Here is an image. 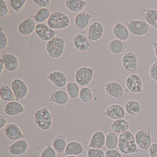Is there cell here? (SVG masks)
Segmentation results:
<instances>
[{
    "instance_id": "cell-1",
    "label": "cell",
    "mask_w": 157,
    "mask_h": 157,
    "mask_svg": "<svg viewBox=\"0 0 157 157\" xmlns=\"http://www.w3.org/2000/svg\"><path fill=\"white\" fill-rule=\"evenodd\" d=\"M118 147L119 151L125 155L134 154L140 151L136 143L135 136L129 130L119 136Z\"/></svg>"
},
{
    "instance_id": "cell-2",
    "label": "cell",
    "mask_w": 157,
    "mask_h": 157,
    "mask_svg": "<svg viewBox=\"0 0 157 157\" xmlns=\"http://www.w3.org/2000/svg\"><path fill=\"white\" fill-rule=\"evenodd\" d=\"M36 126L43 131L49 130L53 123V118L49 109L43 107L38 109L34 116Z\"/></svg>"
},
{
    "instance_id": "cell-3",
    "label": "cell",
    "mask_w": 157,
    "mask_h": 157,
    "mask_svg": "<svg viewBox=\"0 0 157 157\" xmlns=\"http://www.w3.org/2000/svg\"><path fill=\"white\" fill-rule=\"evenodd\" d=\"M47 22L50 27L56 31L67 29L71 24L68 15L61 11L52 12Z\"/></svg>"
},
{
    "instance_id": "cell-4",
    "label": "cell",
    "mask_w": 157,
    "mask_h": 157,
    "mask_svg": "<svg viewBox=\"0 0 157 157\" xmlns=\"http://www.w3.org/2000/svg\"><path fill=\"white\" fill-rule=\"evenodd\" d=\"M65 47V40L64 38L56 36L47 43L46 51L50 57L54 59H57L64 54Z\"/></svg>"
},
{
    "instance_id": "cell-5",
    "label": "cell",
    "mask_w": 157,
    "mask_h": 157,
    "mask_svg": "<svg viewBox=\"0 0 157 157\" xmlns=\"http://www.w3.org/2000/svg\"><path fill=\"white\" fill-rule=\"evenodd\" d=\"M95 69L93 67L82 66L75 71L74 78L79 86L86 87L89 85L93 80L95 73Z\"/></svg>"
},
{
    "instance_id": "cell-6",
    "label": "cell",
    "mask_w": 157,
    "mask_h": 157,
    "mask_svg": "<svg viewBox=\"0 0 157 157\" xmlns=\"http://www.w3.org/2000/svg\"><path fill=\"white\" fill-rule=\"evenodd\" d=\"M127 27L129 33L136 37L145 36L150 31L149 24L143 20H129L127 22Z\"/></svg>"
},
{
    "instance_id": "cell-7",
    "label": "cell",
    "mask_w": 157,
    "mask_h": 157,
    "mask_svg": "<svg viewBox=\"0 0 157 157\" xmlns=\"http://www.w3.org/2000/svg\"><path fill=\"white\" fill-rule=\"evenodd\" d=\"M14 93L15 100L20 101L25 99L29 95V88L25 82L20 78H15L11 82V86Z\"/></svg>"
},
{
    "instance_id": "cell-8",
    "label": "cell",
    "mask_w": 157,
    "mask_h": 157,
    "mask_svg": "<svg viewBox=\"0 0 157 157\" xmlns=\"http://www.w3.org/2000/svg\"><path fill=\"white\" fill-rule=\"evenodd\" d=\"M134 136L136 145L140 150H149L152 143V138L148 129H140L136 132Z\"/></svg>"
},
{
    "instance_id": "cell-9",
    "label": "cell",
    "mask_w": 157,
    "mask_h": 157,
    "mask_svg": "<svg viewBox=\"0 0 157 157\" xmlns=\"http://www.w3.org/2000/svg\"><path fill=\"white\" fill-rule=\"evenodd\" d=\"M125 86L131 93L141 94L144 91L143 80L136 73H132L127 76L125 79Z\"/></svg>"
},
{
    "instance_id": "cell-10",
    "label": "cell",
    "mask_w": 157,
    "mask_h": 157,
    "mask_svg": "<svg viewBox=\"0 0 157 157\" xmlns=\"http://www.w3.org/2000/svg\"><path fill=\"white\" fill-rule=\"evenodd\" d=\"M35 34L43 42H49L57 34V31L51 29L45 23L38 24L36 26Z\"/></svg>"
},
{
    "instance_id": "cell-11",
    "label": "cell",
    "mask_w": 157,
    "mask_h": 157,
    "mask_svg": "<svg viewBox=\"0 0 157 157\" xmlns=\"http://www.w3.org/2000/svg\"><path fill=\"white\" fill-rule=\"evenodd\" d=\"M121 63L125 70L130 73L134 72L138 67V57L136 53L132 51L127 52L122 57Z\"/></svg>"
},
{
    "instance_id": "cell-12",
    "label": "cell",
    "mask_w": 157,
    "mask_h": 157,
    "mask_svg": "<svg viewBox=\"0 0 157 157\" xmlns=\"http://www.w3.org/2000/svg\"><path fill=\"white\" fill-rule=\"evenodd\" d=\"M104 34V27L99 22H92L87 31V38L89 41L97 42L101 40Z\"/></svg>"
},
{
    "instance_id": "cell-13",
    "label": "cell",
    "mask_w": 157,
    "mask_h": 157,
    "mask_svg": "<svg viewBox=\"0 0 157 157\" xmlns=\"http://www.w3.org/2000/svg\"><path fill=\"white\" fill-rule=\"evenodd\" d=\"M126 112L125 108L120 104H112L108 106L105 111L104 115L113 120L124 119L125 117Z\"/></svg>"
},
{
    "instance_id": "cell-14",
    "label": "cell",
    "mask_w": 157,
    "mask_h": 157,
    "mask_svg": "<svg viewBox=\"0 0 157 157\" xmlns=\"http://www.w3.org/2000/svg\"><path fill=\"white\" fill-rule=\"evenodd\" d=\"M4 132L8 139L12 141L21 139L25 136L21 129L14 123H8L4 128Z\"/></svg>"
},
{
    "instance_id": "cell-15",
    "label": "cell",
    "mask_w": 157,
    "mask_h": 157,
    "mask_svg": "<svg viewBox=\"0 0 157 157\" xmlns=\"http://www.w3.org/2000/svg\"><path fill=\"white\" fill-rule=\"evenodd\" d=\"M29 144L27 141L21 139L14 141L7 147L8 152L14 156H20L24 154L29 150Z\"/></svg>"
},
{
    "instance_id": "cell-16",
    "label": "cell",
    "mask_w": 157,
    "mask_h": 157,
    "mask_svg": "<svg viewBox=\"0 0 157 157\" xmlns=\"http://www.w3.org/2000/svg\"><path fill=\"white\" fill-rule=\"evenodd\" d=\"M36 25L33 17H29L20 22L18 26V31L22 36H29L35 33Z\"/></svg>"
},
{
    "instance_id": "cell-17",
    "label": "cell",
    "mask_w": 157,
    "mask_h": 157,
    "mask_svg": "<svg viewBox=\"0 0 157 157\" xmlns=\"http://www.w3.org/2000/svg\"><path fill=\"white\" fill-rule=\"evenodd\" d=\"M104 89L108 96L118 99H121L124 95V88L118 82H108L105 85Z\"/></svg>"
},
{
    "instance_id": "cell-18",
    "label": "cell",
    "mask_w": 157,
    "mask_h": 157,
    "mask_svg": "<svg viewBox=\"0 0 157 157\" xmlns=\"http://www.w3.org/2000/svg\"><path fill=\"white\" fill-rule=\"evenodd\" d=\"M5 65V69L10 73L17 71L20 67V61L18 57L13 53H5L1 55Z\"/></svg>"
},
{
    "instance_id": "cell-19",
    "label": "cell",
    "mask_w": 157,
    "mask_h": 157,
    "mask_svg": "<svg viewBox=\"0 0 157 157\" xmlns=\"http://www.w3.org/2000/svg\"><path fill=\"white\" fill-rule=\"evenodd\" d=\"M50 82L58 88H63L68 83L67 77L64 72L61 71H51L47 76Z\"/></svg>"
},
{
    "instance_id": "cell-20",
    "label": "cell",
    "mask_w": 157,
    "mask_h": 157,
    "mask_svg": "<svg viewBox=\"0 0 157 157\" xmlns=\"http://www.w3.org/2000/svg\"><path fill=\"white\" fill-rule=\"evenodd\" d=\"M4 112L8 116H17L23 114L25 111V107L19 101L14 100L10 102L5 105Z\"/></svg>"
},
{
    "instance_id": "cell-21",
    "label": "cell",
    "mask_w": 157,
    "mask_h": 157,
    "mask_svg": "<svg viewBox=\"0 0 157 157\" xmlns=\"http://www.w3.org/2000/svg\"><path fill=\"white\" fill-rule=\"evenodd\" d=\"M73 45L80 52H86L91 49V44L87 37L82 33H78L73 38Z\"/></svg>"
},
{
    "instance_id": "cell-22",
    "label": "cell",
    "mask_w": 157,
    "mask_h": 157,
    "mask_svg": "<svg viewBox=\"0 0 157 157\" xmlns=\"http://www.w3.org/2000/svg\"><path fill=\"white\" fill-rule=\"evenodd\" d=\"M105 139L106 135L104 132L97 131L91 136L88 147L89 148L102 149L105 145Z\"/></svg>"
},
{
    "instance_id": "cell-23",
    "label": "cell",
    "mask_w": 157,
    "mask_h": 157,
    "mask_svg": "<svg viewBox=\"0 0 157 157\" xmlns=\"http://www.w3.org/2000/svg\"><path fill=\"white\" fill-rule=\"evenodd\" d=\"M70 97L64 90H57L50 95L48 98L50 102H52L58 105H65L70 101Z\"/></svg>"
},
{
    "instance_id": "cell-24",
    "label": "cell",
    "mask_w": 157,
    "mask_h": 157,
    "mask_svg": "<svg viewBox=\"0 0 157 157\" xmlns=\"http://www.w3.org/2000/svg\"><path fill=\"white\" fill-rule=\"evenodd\" d=\"M93 17V15L88 13L81 12L75 15L74 20V25L78 30H84L88 27Z\"/></svg>"
},
{
    "instance_id": "cell-25",
    "label": "cell",
    "mask_w": 157,
    "mask_h": 157,
    "mask_svg": "<svg viewBox=\"0 0 157 157\" xmlns=\"http://www.w3.org/2000/svg\"><path fill=\"white\" fill-rule=\"evenodd\" d=\"M113 33L115 38L123 42L128 40L130 36L127 26L122 22H117L115 24L113 29Z\"/></svg>"
},
{
    "instance_id": "cell-26",
    "label": "cell",
    "mask_w": 157,
    "mask_h": 157,
    "mask_svg": "<svg viewBox=\"0 0 157 157\" xmlns=\"http://www.w3.org/2000/svg\"><path fill=\"white\" fill-rule=\"evenodd\" d=\"M108 49L112 54H120L125 53L128 49V46L125 42L115 38L108 44Z\"/></svg>"
},
{
    "instance_id": "cell-27",
    "label": "cell",
    "mask_w": 157,
    "mask_h": 157,
    "mask_svg": "<svg viewBox=\"0 0 157 157\" xmlns=\"http://www.w3.org/2000/svg\"><path fill=\"white\" fill-rule=\"evenodd\" d=\"M88 4L86 1L84 0H67L65 2L66 8L72 13H79L82 12Z\"/></svg>"
},
{
    "instance_id": "cell-28",
    "label": "cell",
    "mask_w": 157,
    "mask_h": 157,
    "mask_svg": "<svg viewBox=\"0 0 157 157\" xmlns=\"http://www.w3.org/2000/svg\"><path fill=\"white\" fill-rule=\"evenodd\" d=\"M84 151V148L81 143L76 141H72L67 143L65 151V155H82Z\"/></svg>"
},
{
    "instance_id": "cell-29",
    "label": "cell",
    "mask_w": 157,
    "mask_h": 157,
    "mask_svg": "<svg viewBox=\"0 0 157 157\" xmlns=\"http://www.w3.org/2000/svg\"><path fill=\"white\" fill-rule=\"evenodd\" d=\"M124 108L125 112L128 114L136 117L140 116L142 111L141 106L140 102L134 99L128 100L125 104Z\"/></svg>"
},
{
    "instance_id": "cell-30",
    "label": "cell",
    "mask_w": 157,
    "mask_h": 157,
    "mask_svg": "<svg viewBox=\"0 0 157 157\" xmlns=\"http://www.w3.org/2000/svg\"><path fill=\"white\" fill-rule=\"evenodd\" d=\"M129 128L130 124L129 122L124 118L115 120L113 122L111 126V129L113 132L120 134L128 131Z\"/></svg>"
},
{
    "instance_id": "cell-31",
    "label": "cell",
    "mask_w": 157,
    "mask_h": 157,
    "mask_svg": "<svg viewBox=\"0 0 157 157\" xmlns=\"http://www.w3.org/2000/svg\"><path fill=\"white\" fill-rule=\"evenodd\" d=\"M142 14L149 26L157 29V10L155 9H146L142 11Z\"/></svg>"
},
{
    "instance_id": "cell-32",
    "label": "cell",
    "mask_w": 157,
    "mask_h": 157,
    "mask_svg": "<svg viewBox=\"0 0 157 157\" xmlns=\"http://www.w3.org/2000/svg\"><path fill=\"white\" fill-rule=\"evenodd\" d=\"M67 145V143L66 141V137L65 136L61 134L55 137L52 143V147L59 154L64 152Z\"/></svg>"
},
{
    "instance_id": "cell-33",
    "label": "cell",
    "mask_w": 157,
    "mask_h": 157,
    "mask_svg": "<svg viewBox=\"0 0 157 157\" xmlns=\"http://www.w3.org/2000/svg\"><path fill=\"white\" fill-rule=\"evenodd\" d=\"M51 14V13L48 8H41L36 12V14L33 16V18L37 24H42L47 22Z\"/></svg>"
},
{
    "instance_id": "cell-34",
    "label": "cell",
    "mask_w": 157,
    "mask_h": 157,
    "mask_svg": "<svg viewBox=\"0 0 157 157\" xmlns=\"http://www.w3.org/2000/svg\"><path fill=\"white\" fill-rule=\"evenodd\" d=\"M0 96L1 100L10 102L15 100L14 93L11 87L8 85H2L0 87Z\"/></svg>"
},
{
    "instance_id": "cell-35",
    "label": "cell",
    "mask_w": 157,
    "mask_h": 157,
    "mask_svg": "<svg viewBox=\"0 0 157 157\" xmlns=\"http://www.w3.org/2000/svg\"><path fill=\"white\" fill-rule=\"evenodd\" d=\"M80 89L78 84L74 81L68 82L66 86L67 93H68L69 97L72 99H75L78 97Z\"/></svg>"
},
{
    "instance_id": "cell-36",
    "label": "cell",
    "mask_w": 157,
    "mask_h": 157,
    "mask_svg": "<svg viewBox=\"0 0 157 157\" xmlns=\"http://www.w3.org/2000/svg\"><path fill=\"white\" fill-rule=\"evenodd\" d=\"M79 99L81 102L85 103H90L92 102L93 99V93L92 90L89 87H82L80 89L79 94Z\"/></svg>"
},
{
    "instance_id": "cell-37",
    "label": "cell",
    "mask_w": 157,
    "mask_h": 157,
    "mask_svg": "<svg viewBox=\"0 0 157 157\" xmlns=\"http://www.w3.org/2000/svg\"><path fill=\"white\" fill-rule=\"evenodd\" d=\"M119 138L115 133L113 132H108L106 135L105 139V147L108 150L115 149L118 145Z\"/></svg>"
},
{
    "instance_id": "cell-38",
    "label": "cell",
    "mask_w": 157,
    "mask_h": 157,
    "mask_svg": "<svg viewBox=\"0 0 157 157\" xmlns=\"http://www.w3.org/2000/svg\"><path fill=\"white\" fill-rule=\"evenodd\" d=\"M27 2V0H10V6L14 11L20 13L25 7Z\"/></svg>"
},
{
    "instance_id": "cell-39",
    "label": "cell",
    "mask_w": 157,
    "mask_h": 157,
    "mask_svg": "<svg viewBox=\"0 0 157 157\" xmlns=\"http://www.w3.org/2000/svg\"><path fill=\"white\" fill-rule=\"evenodd\" d=\"M10 15V10L8 6L6 1H0V17L6 18H7Z\"/></svg>"
},
{
    "instance_id": "cell-40",
    "label": "cell",
    "mask_w": 157,
    "mask_h": 157,
    "mask_svg": "<svg viewBox=\"0 0 157 157\" xmlns=\"http://www.w3.org/2000/svg\"><path fill=\"white\" fill-rule=\"evenodd\" d=\"M8 45V37L2 28L0 29V49L1 51L5 50Z\"/></svg>"
},
{
    "instance_id": "cell-41",
    "label": "cell",
    "mask_w": 157,
    "mask_h": 157,
    "mask_svg": "<svg viewBox=\"0 0 157 157\" xmlns=\"http://www.w3.org/2000/svg\"><path fill=\"white\" fill-rule=\"evenodd\" d=\"M57 152L52 146L46 147L41 152L40 157H57Z\"/></svg>"
},
{
    "instance_id": "cell-42",
    "label": "cell",
    "mask_w": 157,
    "mask_h": 157,
    "mask_svg": "<svg viewBox=\"0 0 157 157\" xmlns=\"http://www.w3.org/2000/svg\"><path fill=\"white\" fill-rule=\"evenodd\" d=\"M87 157H105V152L101 149L89 148L86 151Z\"/></svg>"
},
{
    "instance_id": "cell-43",
    "label": "cell",
    "mask_w": 157,
    "mask_h": 157,
    "mask_svg": "<svg viewBox=\"0 0 157 157\" xmlns=\"http://www.w3.org/2000/svg\"><path fill=\"white\" fill-rule=\"evenodd\" d=\"M149 74L151 78L157 82V60L150 66Z\"/></svg>"
},
{
    "instance_id": "cell-44",
    "label": "cell",
    "mask_w": 157,
    "mask_h": 157,
    "mask_svg": "<svg viewBox=\"0 0 157 157\" xmlns=\"http://www.w3.org/2000/svg\"><path fill=\"white\" fill-rule=\"evenodd\" d=\"M34 4L36 6L41 8H48L51 5V1L50 0H34Z\"/></svg>"
},
{
    "instance_id": "cell-45",
    "label": "cell",
    "mask_w": 157,
    "mask_h": 157,
    "mask_svg": "<svg viewBox=\"0 0 157 157\" xmlns=\"http://www.w3.org/2000/svg\"><path fill=\"white\" fill-rule=\"evenodd\" d=\"M105 157H122L121 152L118 150H107L105 152Z\"/></svg>"
},
{
    "instance_id": "cell-46",
    "label": "cell",
    "mask_w": 157,
    "mask_h": 157,
    "mask_svg": "<svg viewBox=\"0 0 157 157\" xmlns=\"http://www.w3.org/2000/svg\"><path fill=\"white\" fill-rule=\"evenodd\" d=\"M150 157H157V143H152L148 150Z\"/></svg>"
},
{
    "instance_id": "cell-47",
    "label": "cell",
    "mask_w": 157,
    "mask_h": 157,
    "mask_svg": "<svg viewBox=\"0 0 157 157\" xmlns=\"http://www.w3.org/2000/svg\"><path fill=\"white\" fill-rule=\"evenodd\" d=\"M7 118L3 115H0V130H2L3 129L5 128L8 125Z\"/></svg>"
},
{
    "instance_id": "cell-48",
    "label": "cell",
    "mask_w": 157,
    "mask_h": 157,
    "mask_svg": "<svg viewBox=\"0 0 157 157\" xmlns=\"http://www.w3.org/2000/svg\"><path fill=\"white\" fill-rule=\"evenodd\" d=\"M4 69H5V65L2 59L1 58H0V74L1 75L2 74Z\"/></svg>"
},
{
    "instance_id": "cell-49",
    "label": "cell",
    "mask_w": 157,
    "mask_h": 157,
    "mask_svg": "<svg viewBox=\"0 0 157 157\" xmlns=\"http://www.w3.org/2000/svg\"><path fill=\"white\" fill-rule=\"evenodd\" d=\"M151 43L152 46H153L155 56L157 58V42H151Z\"/></svg>"
},
{
    "instance_id": "cell-50",
    "label": "cell",
    "mask_w": 157,
    "mask_h": 157,
    "mask_svg": "<svg viewBox=\"0 0 157 157\" xmlns=\"http://www.w3.org/2000/svg\"><path fill=\"white\" fill-rule=\"evenodd\" d=\"M64 157H78L75 155H65Z\"/></svg>"
}]
</instances>
